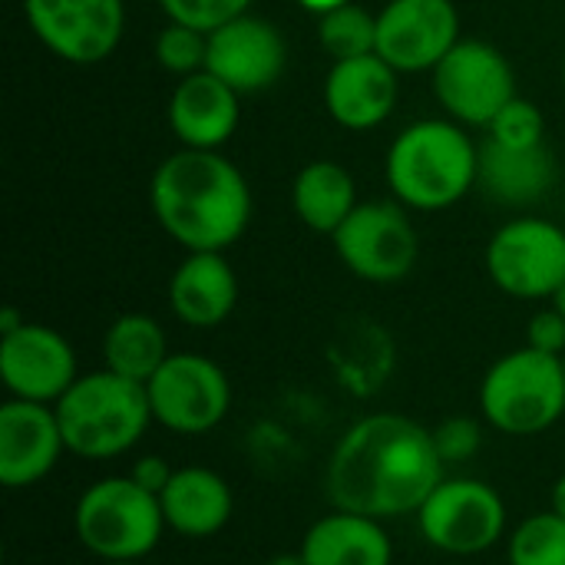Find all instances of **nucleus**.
Here are the masks:
<instances>
[{"label": "nucleus", "instance_id": "f257e3e1", "mask_svg": "<svg viewBox=\"0 0 565 565\" xmlns=\"http://www.w3.org/2000/svg\"><path fill=\"white\" fill-rule=\"evenodd\" d=\"M447 477L434 430L404 414H371L351 424L334 444L324 490L334 510L374 520L417 516L424 500Z\"/></svg>", "mask_w": 565, "mask_h": 565}, {"label": "nucleus", "instance_id": "f03ea898", "mask_svg": "<svg viewBox=\"0 0 565 565\" xmlns=\"http://www.w3.org/2000/svg\"><path fill=\"white\" fill-rule=\"evenodd\" d=\"M149 205L162 232L189 252H225L252 218V189L218 149H179L159 162Z\"/></svg>", "mask_w": 565, "mask_h": 565}, {"label": "nucleus", "instance_id": "7ed1b4c3", "mask_svg": "<svg viewBox=\"0 0 565 565\" xmlns=\"http://www.w3.org/2000/svg\"><path fill=\"white\" fill-rule=\"evenodd\" d=\"M480 175V149L450 119H420L407 126L387 152V185L397 202L417 212L457 205Z\"/></svg>", "mask_w": 565, "mask_h": 565}, {"label": "nucleus", "instance_id": "20e7f679", "mask_svg": "<svg viewBox=\"0 0 565 565\" xmlns=\"http://www.w3.org/2000/svg\"><path fill=\"white\" fill-rule=\"evenodd\" d=\"M53 411L66 454L83 460H116L146 437L149 424H156L146 384L119 377L106 367L79 374Z\"/></svg>", "mask_w": 565, "mask_h": 565}, {"label": "nucleus", "instance_id": "39448f33", "mask_svg": "<svg viewBox=\"0 0 565 565\" xmlns=\"http://www.w3.org/2000/svg\"><path fill=\"white\" fill-rule=\"evenodd\" d=\"M76 540L99 563H142L166 536V516L156 493L129 473L89 483L73 507Z\"/></svg>", "mask_w": 565, "mask_h": 565}, {"label": "nucleus", "instance_id": "423d86ee", "mask_svg": "<svg viewBox=\"0 0 565 565\" xmlns=\"http://www.w3.org/2000/svg\"><path fill=\"white\" fill-rule=\"evenodd\" d=\"M483 420L507 437H536L565 414L563 358L530 344L490 364L480 384Z\"/></svg>", "mask_w": 565, "mask_h": 565}, {"label": "nucleus", "instance_id": "0eeeda50", "mask_svg": "<svg viewBox=\"0 0 565 565\" xmlns=\"http://www.w3.org/2000/svg\"><path fill=\"white\" fill-rule=\"evenodd\" d=\"M152 420L179 437H202L215 430L232 411L228 374L205 354L179 351L146 381Z\"/></svg>", "mask_w": 565, "mask_h": 565}, {"label": "nucleus", "instance_id": "6e6552de", "mask_svg": "<svg viewBox=\"0 0 565 565\" xmlns=\"http://www.w3.org/2000/svg\"><path fill=\"white\" fill-rule=\"evenodd\" d=\"M417 526L427 546L447 556H483L507 533L503 497L473 477H444L417 510Z\"/></svg>", "mask_w": 565, "mask_h": 565}, {"label": "nucleus", "instance_id": "1a4fd4ad", "mask_svg": "<svg viewBox=\"0 0 565 565\" xmlns=\"http://www.w3.org/2000/svg\"><path fill=\"white\" fill-rule=\"evenodd\" d=\"M344 268L371 285H391L411 275L420 238L401 202H358L331 235Z\"/></svg>", "mask_w": 565, "mask_h": 565}, {"label": "nucleus", "instance_id": "9d476101", "mask_svg": "<svg viewBox=\"0 0 565 565\" xmlns=\"http://www.w3.org/2000/svg\"><path fill=\"white\" fill-rule=\"evenodd\" d=\"M487 271L510 298H553L565 281V232L536 215L507 222L487 245Z\"/></svg>", "mask_w": 565, "mask_h": 565}, {"label": "nucleus", "instance_id": "9b49d317", "mask_svg": "<svg viewBox=\"0 0 565 565\" xmlns=\"http://www.w3.org/2000/svg\"><path fill=\"white\" fill-rule=\"evenodd\" d=\"M437 103L463 126H490L497 113L516 99L510 60L483 40H460L434 66Z\"/></svg>", "mask_w": 565, "mask_h": 565}, {"label": "nucleus", "instance_id": "f8f14e48", "mask_svg": "<svg viewBox=\"0 0 565 565\" xmlns=\"http://www.w3.org/2000/svg\"><path fill=\"white\" fill-rule=\"evenodd\" d=\"M36 40L76 66L103 63L122 40V0H23Z\"/></svg>", "mask_w": 565, "mask_h": 565}, {"label": "nucleus", "instance_id": "ddd939ff", "mask_svg": "<svg viewBox=\"0 0 565 565\" xmlns=\"http://www.w3.org/2000/svg\"><path fill=\"white\" fill-rule=\"evenodd\" d=\"M460 43L454 0H391L377 13V56L397 73L434 70Z\"/></svg>", "mask_w": 565, "mask_h": 565}, {"label": "nucleus", "instance_id": "4468645a", "mask_svg": "<svg viewBox=\"0 0 565 565\" xmlns=\"http://www.w3.org/2000/svg\"><path fill=\"white\" fill-rule=\"evenodd\" d=\"M79 377L73 344L36 321H23L0 338V381L10 397L56 404Z\"/></svg>", "mask_w": 565, "mask_h": 565}, {"label": "nucleus", "instance_id": "2eb2a0df", "mask_svg": "<svg viewBox=\"0 0 565 565\" xmlns=\"http://www.w3.org/2000/svg\"><path fill=\"white\" fill-rule=\"evenodd\" d=\"M66 454V440L50 404L7 397L0 407V483L7 490H30L46 480L60 457Z\"/></svg>", "mask_w": 565, "mask_h": 565}, {"label": "nucleus", "instance_id": "dca6fc26", "mask_svg": "<svg viewBox=\"0 0 565 565\" xmlns=\"http://www.w3.org/2000/svg\"><path fill=\"white\" fill-rule=\"evenodd\" d=\"M285 63H288L285 36L265 17L242 13L209 33L205 70L225 79L235 93L268 89L285 73Z\"/></svg>", "mask_w": 565, "mask_h": 565}, {"label": "nucleus", "instance_id": "f3484780", "mask_svg": "<svg viewBox=\"0 0 565 565\" xmlns=\"http://www.w3.org/2000/svg\"><path fill=\"white\" fill-rule=\"evenodd\" d=\"M397 76L401 73L377 53L338 60L324 79V106L331 119L351 132L381 126L397 106Z\"/></svg>", "mask_w": 565, "mask_h": 565}, {"label": "nucleus", "instance_id": "a211bd4d", "mask_svg": "<svg viewBox=\"0 0 565 565\" xmlns=\"http://www.w3.org/2000/svg\"><path fill=\"white\" fill-rule=\"evenodd\" d=\"M238 96L209 70L182 76L169 99V126L185 149H218L238 129Z\"/></svg>", "mask_w": 565, "mask_h": 565}, {"label": "nucleus", "instance_id": "6ab92c4d", "mask_svg": "<svg viewBox=\"0 0 565 565\" xmlns=\"http://www.w3.org/2000/svg\"><path fill=\"white\" fill-rule=\"evenodd\" d=\"M238 305V275L222 252H189L169 281V308L189 328H218Z\"/></svg>", "mask_w": 565, "mask_h": 565}, {"label": "nucleus", "instance_id": "aec40b11", "mask_svg": "<svg viewBox=\"0 0 565 565\" xmlns=\"http://www.w3.org/2000/svg\"><path fill=\"white\" fill-rule=\"evenodd\" d=\"M159 503L166 526L185 540L218 536L235 513V493L228 480L209 467H179Z\"/></svg>", "mask_w": 565, "mask_h": 565}, {"label": "nucleus", "instance_id": "412c9836", "mask_svg": "<svg viewBox=\"0 0 565 565\" xmlns=\"http://www.w3.org/2000/svg\"><path fill=\"white\" fill-rule=\"evenodd\" d=\"M308 565H394V543L384 520L351 510H331L318 516L298 546Z\"/></svg>", "mask_w": 565, "mask_h": 565}, {"label": "nucleus", "instance_id": "4be33fe9", "mask_svg": "<svg viewBox=\"0 0 565 565\" xmlns=\"http://www.w3.org/2000/svg\"><path fill=\"white\" fill-rule=\"evenodd\" d=\"M556 179V159L546 142L530 149H513L497 139L480 146V189L500 205H533Z\"/></svg>", "mask_w": 565, "mask_h": 565}, {"label": "nucleus", "instance_id": "5701e85b", "mask_svg": "<svg viewBox=\"0 0 565 565\" xmlns=\"http://www.w3.org/2000/svg\"><path fill=\"white\" fill-rule=\"evenodd\" d=\"M291 205L311 232L334 235L358 209L354 175L334 159H315L298 172L291 185Z\"/></svg>", "mask_w": 565, "mask_h": 565}, {"label": "nucleus", "instance_id": "b1692460", "mask_svg": "<svg viewBox=\"0 0 565 565\" xmlns=\"http://www.w3.org/2000/svg\"><path fill=\"white\" fill-rule=\"evenodd\" d=\"M169 358L166 331L152 315H119L103 334V367L146 384Z\"/></svg>", "mask_w": 565, "mask_h": 565}, {"label": "nucleus", "instance_id": "393cba45", "mask_svg": "<svg viewBox=\"0 0 565 565\" xmlns=\"http://www.w3.org/2000/svg\"><path fill=\"white\" fill-rule=\"evenodd\" d=\"M318 43L334 63L377 53V13L354 0L328 10L318 23Z\"/></svg>", "mask_w": 565, "mask_h": 565}, {"label": "nucleus", "instance_id": "a878e982", "mask_svg": "<svg viewBox=\"0 0 565 565\" xmlns=\"http://www.w3.org/2000/svg\"><path fill=\"white\" fill-rule=\"evenodd\" d=\"M510 565H565V520L556 510L526 516L507 540Z\"/></svg>", "mask_w": 565, "mask_h": 565}, {"label": "nucleus", "instance_id": "bb28decb", "mask_svg": "<svg viewBox=\"0 0 565 565\" xmlns=\"http://www.w3.org/2000/svg\"><path fill=\"white\" fill-rule=\"evenodd\" d=\"M152 50H156L159 66L169 70V73H175L182 79V76H192V73L205 70V60H209V33L169 20L159 30Z\"/></svg>", "mask_w": 565, "mask_h": 565}, {"label": "nucleus", "instance_id": "cd10ccee", "mask_svg": "<svg viewBox=\"0 0 565 565\" xmlns=\"http://www.w3.org/2000/svg\"><path fill=\"white\" fill-rule=\"evenodd\" d=\"M487 129H490V139H497L503 146H513V149H530V146L546 142L543 139L546 119H543L540 106L530 103V99H520V96L510 99Z\"/></svg>", "mask_w": 565, "mask_h": 565}, {"label": "nucleus", "instance_id": "c85d7f7f", "mask_svg": "<svg viewBox=\"0 0 565 565\" xmlns=\"http://www.w3.org/2000/svg\"><path fill=\"white\" fill-rule=\"evenodd\" d=\"M166 17L185 26H195L202 33H212L218 26H225L228 20L248 13V7L255 0H159Z\"/></svg>", "mask_w": 565, "mask_h": 565}, {"label": "nucleus", "instance_id": "c756f323", "mask_svg": "<svg viewBox=\"0 0 565 565\" xmlns=\"http://www.w3.org/2000/svg\"><path fill=\"white\" fill-rule=\"evenodd\" d=\"M434 444H437V454L447 467H460L480 454L483 427L473 417H450V420L434 427Z\"/></svg>", "mask_w": 565, "mask_h": 565}, {"label": "nucleus", "instance_id": "7c9ffc66", "mask_svg": "<svg viewBox=\"0 0 565 565\" xmlns=\"http://www.w3.org/2000/svg\"><path fill=\"white\" fill-rule=\"evenodd\" d=\"M526 344L543 351V354H565V318L556 308H543L530 318L526 324Z\"/></svg>", "mask_w": 565, "mask_h": 565}, {"label": "nucleus", "instance_id": "2f4dec72", "mask_svg": "<svg viewBox=\"0 0 565 565\" xmlns=\"http://www.w3.org/2000/svg\"><path fill=\"white\" fill-rule=\"evenodd\" d=\"M172 473H175V467H169V460H166V457H156V454L139 457V460L132 463V470H129V477H132L142 490H149V493H156V497H162V490L169 487Z\"/></svg>", "mask_w": 565, "mask_h": 565}, {"label": "nucleus", "instance_id": "473e14b6", "mask_svg": "<svg viewBox=\"0 0 565 565\" xmlns=\"http://www.w3.org/2000/svg\"><path fill=\"white\" fill-rule=\"evenodd\" d=\"M23 321H26V318H20V311H17V308H3V315H0V338H3V334H10V331H17Z\"/></svg>", "mask_w": 565, "mask_h": 565}, {"label": "nucleus", "instance_id": "72a5a7b5", "mask_svg": "<svg viewBox=\"0 0 565 565\" xmlns=\"http://www.w3.org/2000/svg\"><path fill=\"white\" fill-rule=\"evenodd\" d=\"M305 10H311V13H328V10H334V7H341V3H348V0H298Z\"/></svg>", "mask_w": 565, "mask_h": 565}, {"label": "nucleus", "instance_id": "f704fd0d", "mask_svg": "<svg viewBox=\"0 0 565 565\" xmlns=\"http://www.w3.org/2000/svg\"><path fill=\"white\" fill-rule=\"evenodd\" d=\"M550 500H553V510L559 513L565 520V473L553 483V493H550Z\"/></svg>", "mask_w": 565, "mask_h": 565}, {"label": "nucleus", "instance_id": "c9c22d12", "mask_svg": "<svg viewBox=\"0 0 565 565\" xmlns=\"http://www.w3.org/2000/svg\"><path fill=\"white\" fill-rule=\"evenodd\" d=\"M265 565H308L301 559V553H281V556H271Z\"/></svg>", "mask_w": 565, "mask_h": 565}, {"label": "nucleus", "instance_id": "e433bc0d", "mask_svg": "<svg viewBox=\"0 0 565 565\" xmlns=\"http://www.w3.org/2000/svg\"><path fill=\"white\" fill-rule=\"evenodd\" d=\"M550 301H553V308H556V311H559V315L565 318V281L559 285V291H556V295H553Z\"/></svg>", "mask_w": 565, "mask_h": 565}, {"label": "nucleus", "instance_id": "4c0bfd02", "mask_svg": "<svg viewBox=\"0 0 565 565\" xmlns=\"http://www.w3.org/2000/svg\"><path fill=\"white\" fill-rule=\"evenodd\" d=\"M99 565H142V563H99Z\"/></svg>", "mask_w": 565, "mask_h": 565}, {"label": "nucleus", "instance_id": "58836bf2", "mask_svg": "<svg viewBox=\"0 0 565 565\" xmlns=\"http://www.w3.org/2000/svg\"><path fill=\"white\" fill-rule=\"evenodd\" d=\"M563 86H565V63H563Z\"/></svg>", "mask_w": 565, "mask_h": 565}, {"label": "nucleus", "instance_id": "ea45409f", "mask_svg": "<svg viewBox=\"0 0 565 565\" xmlns=\"http://www.w3.org/2000/svg\"><path fill=\"white\" fill-rule=\"evenodd\" d=\"M563 367H565V354H563Z\"/></svg>", "mask_w": 565, "mask_h": 565}]
</instances>
